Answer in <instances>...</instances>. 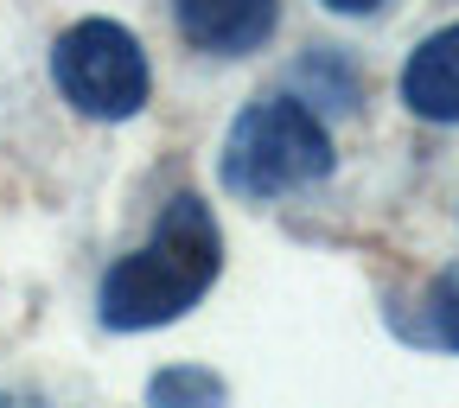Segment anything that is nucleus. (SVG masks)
<instances>
[{
	"label": "nucleus",
	"instance_id": "obj_1",
	"mask_svg": "<svg viewBox=\"0 0 459 408\" xmlns=\"http://www.w3.org/2000/svg\"><path fill=\"white\" fill-rule=\"evenodd\" d=\"M217 223L204 211V198L179 192L160 223H153V237L128 256V262H115L108 281H102V326L115 332H147V326H166V319H179L186 307H198V294L217 281Z\"/></svg>",
	"mask_w": 459,
	"mask_h": 408
},
{
	"label": "nucleus",
	"instance_id": "obj_2",
	"mask_svg": "<svg viewBox=\"0 0 459 408\" xmlns=\"http://www.w3.org/2000/svg\"><path fill=\"white\" fill-rule=\"evenodd\" d=\"M325 172H332V135L294 96L249 102L223 141V186L243 198H281L325 179Z\"/></svg>",
	"mask_w": 459,
	"mask_h": 408
},
{
	"label": "nucleus",
	"instance_id": "obj_3",
	"mask_svg": "<svg viewBox=\"0 0 459 408\" xmlns=\"http://www.w3.org/2000/svg\"><path fill=\"white\" fill-rule=\"evenodd\" d=\"M51 71H57V90L71 96V109L90 115V122H128L147 102V51L115 20H77L57 39Z\"/></svg>",
	"mask_w": 459,
	"mask_h": 408
},
{
	"label": "nucleus",
	"instance_id": "obj_4",
	"mask_svg": "<svg viewBox=\"0 0 459 408\" xmlns=\"http://www.w3.org/2000/svg\"><path fill=\"white\" fill-rule=\"evenodd\" d=\"M274 0H172L179 32L211 57H249L274 32Z\"/></svg>",
	"mask_w": 459,
	"mask_h": 408
},
{
	"label": "nucleus",
	"instance_id": "obj_5",
	"mask_svg": "<svg viewBox=\"0 0 459 408\" xmlns=\"http://www.w3.org/2000/svg\"><path fill=\"white\" fill-rule=\"evenodd\" d=\"M402 102L421 122H459V26H440L402 65Z\"/></svg>",
	"mask_w": 459,
	"mask_h": 408
},
{
	"label": "nucleus",
	"instance_id": "obj_6",
	"mask_svg": "<svg viewBox=\"0 0 459 408\" xmlns=\"http://www.w3.org/2000/svg\"><path fill=\"white\" fill-rule=\"evenodd\" d=\"M147 402L153 408H217L223 402V383L204 377V370H166V377H153Z\"/></svg>",
	"mask_w": 459,
	"mask_h": 408
},
{
	"label": "nucleus",
	"instance_id": "obj_7",
	"mask_svg": "<svg viewBox=\"0 0 459 408\" xmlns=\"http://www.w3.org/2000/svg\"><path fill=\"white\" fill-rule=\"evenodd\" d=\"M428 313H434V338L446 344V352H459V262L434 281V300H428Z\"/></svg>",
	"mask_w": 459,
	"mask_h": 408
},
{
	"label": "nucleus",
	"instance_id": "obj_8",
	"mask_svg": "<svg viewBox=\"0 0 459 408\" xmlns=\"http://www.w3.org/2000/svg\"><path fill=\"white\" fill-rule=\"evenodd\" d=\"M325 7H332V13H377L383 0H325Z\"/></svg>",
	"mask_w": 459,
	"mask_h": 408
}]
</instances>
